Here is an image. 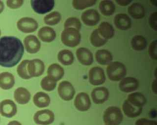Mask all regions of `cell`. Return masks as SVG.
I'll return each instance as SVG.
<instances>
[{"mask_svg":"<svg viewBox=\"0 0 157 125\" xmlns=\"http://www.w3.org/2000/svg\"><path fill=\"white\" fill-rule=\"evenodd\" d=\"M24 54L21 40L13 36L0 38V66L11 68L17 65Z\"/></svg>","mask_w":157,"mask_h":125,"instance_id":"1","label":"cell"},{"mask_svg":"<svg viewBox=\"0 0 157 125\" xmlns=\"http://www.w3.org/2000/svg\"><path fill=\"white\" fill-rule=\"evenodd\" d=\"M108 78L112 81H119L124 78L127 70L125 65L120 62L115 61L110 63L106 69Z\"/></svg>","mask_w":157,"mask_h":125,"instance_id":"2","label":"cell"},{"mask_svg":"<svg viewBox=\"0 0 157 125\" xmlns=\"http://www.w3.org/2000/svg\"><path fill=\"white\" fill-rule=\"evenodd\" d=\"M61 42L66 46L74 48L78 45L81 40L79 30L72 27L64 28L61 34Z\"/></svg>","mask_w":157,"mask_h":125,"instance_id":"3","label":"cell"},{"mask_svg":"<svg viewBox=\"0 0 157 125\" xmlns=\"http://www.w3.org/2000/svg\"><path fill=\"white\" fill-rule=\"evenodd\" d=\"M123 119L121 109L116 106L108 107L103 114V121L106 125H120Z\"/></svg>","mask_w":157,"mask_h":125,"instance_id":"4","label":"cell"},{"mask_svg":"<svg viewBox=\"0 0 157 125\" xmlns=\"http://www.w3.org/2000/svg\"><path fill=\"white\" fill-rule=\"evenodd\" d=\"M31 5L36 13L42 15L53 9L55 0H31Z\"/></svg>","mask_w":157,"mask_h":125,"instance_id":"5","label":"cell"},{"mask_svg":"<svg viewBox=\"0 0 157 125\" xmlns=\"http://www.w3.org/2000/svg\"><path fill=\"white\" fill-rule=\"evenodd\" d=\"M58 93L63 100L69 101L73 99L75 91L71 82L67 80H63L58 85Z\"/></svg>","mask_w":157,"mask_h":125,"instance_id":"6","label":"cell"},{"mask_svg":"<svg viewBox=\"0 0 157 125\" xmlns=\"http://www.w3.org/2000/svg\"><path fill=\"white\" fill-rule=\"evenodd\" d=\"M33 120L37 124L49 125L54 121L55 115L48 109L40 110L35 113Z\"/></svg>","mask_w":157,"mask_h":125,"instance_id":"7","label":"cell"},{"mask_svg":"<svg viewBox=\"0 0 157 125\" xmlns=\"http://www.w3.org/2000/svg\"><path fill=\"white\" fill-rule=\"evenodd\" d=\"M18 29L23 33H31L38 28V23L36 20L30 17H23L17 23Z\"/></svg>","mask_w":157,"mask_h":125,"instance_id":"8","label":"cell"},{"mask_svg":"<svg viewBox=\"0 0 157 125\" xmlns=\"http://www.w3.org/2000/svg\"><path fill=\"white\" fill-rule=\"evenodd\" d=\"M45 70L44 63L39 59H34L28 61L27 65L28 73L31 77L41 76Z\"/></svg>","mask_w":157,"mask_h":125,"instance_id":"9","label":"cell"},{"mask_svg":"<svg viewBox=\"0 0 157 125\" xmlns=\"http://www.w3.org/2000/svg\"><path fill=\"white\" fill-rule=\"evenodd\" d=\"M89 82L93 85H99L105 81V75L104 70L99 66L92 67L88 73Z\"/></svg>","mask_w":157,"mask_h":125,"instance_id":"10","label":"cell"},{"mask_svg":"<svg viewBox=\"0 0 157 125\" xmlns=\"http://www.w3.org/2000/svg\"><path fill=\"white\" fill-rule=\"evenodd\" d=\"M74 104L77 110L80 112H85L91 107V100L89 95L85 92H80L75 98Z\"/></svg>","mask_w":157,"mask_h":125,"instance_id":"11","label":"cell"},{"mask_svg":"<svg viewBox=\"0 0 157 125\" xmlns=\"http://www.w3.org/2000/svg\"><path fill=\"white\" fill-rule=\"evenodd\" d=\"M83 23L88 26H96L100 21V15L98 12L93 9L84 11L81 15Z\"/></svg>","mask_w":157,"mask_h":125,"instance_id":"12","label":"cell"},{"mask_svg":"<svg viewBox=\"0 0 157 125\" xmlns=\"http://www.w3.org/2000/svg\"><path fill=\"white\" fill-rule=\"evenodd\" d=\"M17 107L10 99H4L0 102V114L6 118H11L16 115Z\"/></svg>","mask_w":157,"mask_h":125,"instance_id":"13","label":"cell"},{"mask_svg":"<svg viewBox=\"0 0 157 125\" xmlns=\"http://www.w3.org/2000/svg\"><path fill=\"white\" fill-rule=\"evenodd\" d=\"M93 102L96 104H101L108 100L109 97V90L104 87L94 88L91 93Z\"/></svg>","mask_w":157,"mask_h":125,"instance_id":"14","label":"cell"},{"mask_svg":"<svg viewBox=\"0 0 157 125\" xmlns=\"http://www.w3.org/2000/svg\"><path fill=\"white\" fill-rule=\"evenodd\" d=\"M139 86L138 80L133 77H126L123 78L120 84V90L124 93H131L136 90Z\"/></svg>","mask_w":157,"mask_h":125,"instance_id":"15","label":"cell"},{"mask_svg":"<svg viewBox=\"0 0 157 125\" xmlns=\"http://www.w3.org/2000/svg\"><path fill=\"white\" fill-rule=\"evenodd\" d=\"M23 42L26 51L29 54L37 53L40 49V42L37 37L34 35H27Z\"/></svg>","mask_w":157,"mask_h":125,"instance_id":"16","label":"cell"},{"mask_svg":"<svg viewBox=\"0 0 157 125\" xmlns=\"http://www.w3.org/2000/svg\"><path fill=\"white\" fill-rule=\"evenodd\" d=\"M75 54L79 62L85 66L91 65L93 62V55L91 51L84 47H80L76 50Z\"/></svg>","mask_w":157,"mask_h":125,"instance_id":"17","label":"cell"},{"mask_svg":"<svg viewBox=\"0 0 157 125\" xmlns=\"http://www.w3.org/2000/svg\"><path fill=\"white\" fill-rule=\"evenodd\" d=\"M115 27L121 30H126L131 27V20L126 13H118L114 17Z\"/></svg>","mask_w":157,"mask_h":125,"instance_id":"18","label":"cell"},{"mask_svg":"<svg viewBox=\"0 0 157 125\" xmlns=\"http://www.w3.org/2000/svg\"><path fill=\"white\" fill-rule=\"evenodd\" d=\"M39 38L45 43H50L55 40L56 34L54 29L49 26L41 27L37 32Z\"/></svg>","mask_w":157,"mask_h":125,"instance_id":"19","label":"cell"},{"mask_svg":"<svg viewBox=\"0 0 157 125\" xmlns=\"http://www.w3.org/2000/svg\"><path fill=\"white\" fill-rule=\"evenodd\" d=\"M13 98L18 104L24 105L29 101L31 99V94L26 88L20 87L14 91Z\"/></svg>","mask_w":157,"mask_h":125,"instance_id":"20","label":"cell"},{"mask_svg":"<svg viewBox=\"0 0 157 125\" xmlns=\"http://www.w3.org/2000/svg\"><path fill=\"white\" fill-rule=\"evenodd\" d=\"M47 76L55 81H58L63 78L64 75L63 68L58 63L51 64L47 69Z\"/></svg>","mask_w":157,"mask_h":125,"instance_id":"21","label":"cell"},{"mask_svg":"<svg viewBox=\"0 0 157 125\" xmlns=\"http://www.w3.org/2000/svg\"><path fill=\"white\" fill-rule=\"evenodd\" d=\"M33 101L36 107L39 108H44L50 105V98L47 93L42 91H38L34 95Z\"/></svg>","mask_w":157,"mask_h":125,"instance_id":"22","label":"cell"},{"mask_svg":"<svg viewBox=\"0 0 157 125\" xmlns=\"http://www.w3.org/2000/svg\"><path fill=\"white\" fill-rule=\"evenodd\" d=\"M96 62L102 65H108L112 62L113 56L112 53L107 49H99L95 53Z\"/></svg>","mask_w":157,"mask_h":125,"instance_id":"23","label":"cell"},{"mask_svg":"<svg viewBox=\"0 0 157 125\" xmlns=\"http://www.w3.org/2000/svg\"><path fill=\"white\" fill-rule=\"evenodd\" d=\"M15 84L13 75L9 72L0 73V88L3 90H9Z\"/></svg>","mask_w":157,"mask_h":125,"instance_id":"24","label":"cell"},{"mask_svg":"<svg viewBox=\"0 0 157 125\" xmlns=\"http://www.w3.org/2000/svg\"><path fill=\"white\" fill-rule=\"evenodd\" d=\"M123 112L126 116L129 118H136L140 115L142 107H137L131 104L126 99L122 105Z\"/></svg>","mask_w":157,"mask_h":125,"instance_id":"25","label":"cell"},{"mask_svg":"<svg viewBox=\"0 0 157 125\" xmlns=\"http://www.w3.org/2000/svg\"><path fill=\"white\" fill-rule=\"evenodd\" d=\"M129 15L134 19L140 20L145 16V9L144 6L138 2L132 3L128 8Z\"/></svg>","mask_w":157,"mask_h":125,"instance_id":"26","label":"cell"},{"mask_svg":"<svg viewBox=\"0 0 157 125\" xmlns=\"http://www.w3.org/2000/svg\"><path fill=\"white\" fill-rule=\"evenodd\" d=\"M126 100L131 104L137 107H142L147 102L146 98L140 92H134L129 94Z\"/></svg>","mask_w":157,"mask_h":125,"instance_id":"27","label":"cell"},{"mask_svg":"<svg viewBox=\"0 0 157 125\" xmlns=\"http://www.w3.org/2000/svg\"><path fill=\"white\" fill-rule=\"evenodd\" d=\"M98 30L100 35L106 40L113 38L115 34V30L112 25L106 21L101 23Z\"/></svg>","mask_w":157,"mask_h":125,"instance_id":"28","label":"cell"},{"mask_svg":"<svg viewBox=\"0 0 157 125\" xmlns=\"http://www.w3.org/2000/svg\"><path fill=\"white\" fill-rule=\"evenodd\" d=\"M59 62L65 66L71 65L74 61V56L73 53L68 49L61 50L57 55Z\"/></svg>","mask_w":157,"mask_h":125,"instance_id":"29","label":"cell"},{"mask_svg":"<svg viewBox=\"0 0 157 125\" xmlns=\"http://www.w3.org/2000/svg\"><path fill=\"white\" fill-rule=\"evenodd\" d=\"M99 9L103 15L109 16L114 13L115 5L110 0H102L99 4Z\"/></svg>","mask_w":157,"mask_h":125,"instance_id":"30","label":"cell"},{"mask_svg":"<svg viewBox=\"0 0 157 125\" xmlns=\"http://www.w3.org/2000/svg\"><path fill=\"white\" fill-rule=\"evenodd\" d=\"M131 45L132 48L137 51L144 50L147 45V41L144 37L140 35H134L131 40Z\"/></svg>","mask_w":157,"mask_h":125,"instance_id":"31","label":"cell"},{"mask_svg":"<svg viewBox=\"0 0 157 125\" xmlns=\"http://www.w3.org/2000/svg\"><path fill=\"white\" fill-rule=\"evenodd\" d=\"M90 42L91 45L96 48L101 47L103 45H104L107 41V40L104 38L99 33L98 29H94L91 34L90 35Z\"/></svg>","mask_w":157,"mask_h":125,"instance_id":"32","label":"cell"},{"mask_svg":"<svg viewBox=\"0 0 157 125\" xmlns=\"http://www.w3.org/2000/svg\"><path fill=\"white\" fill-rule=\"evenodd\" d=\"M61 20V15L59 12L57 11H53L44 18V22L45 24L48 26H55L58 24Z\"/></svg>","mask_w":157,"mask_h":125,"instance_id":"33","label":"cell"},{"mask_svg":"<svg viewBox=\"0 0 157 125\" xmlns=\"http://www.w3.org/2000/svg\"><path fill=\"white\" fill-rule=\"evenodd\" d=\"M97 0H72V7L78 10H82L94 5Z\"/></svg>","mask_w":157,"mask_h":125,"instance_id":"34","label":"cell"},{"mask_svg":"<svg viewBox=\"0 0 157 125\" xmlns=\"http://www.w3.org/2000/svg\"><path fill=\"white\" fill-rule=\"evenodd\" d=\"M56 81L47 76L44 77L41 80L40 87L43 90L47 91H51L56 88Z\"/></svg>","mask_w":157,"mask_h":125,"instance_id":"35","label":"cell"},{"mask_svg":"<svg viewBox=\"0 0 157 125\" xmlns=\"http://www.w3.org/2000/svg\"><path fill=\"white\" fill-rule=\"evenodd\" d=\"M29 60H23L17 66V74H18V76L23 79H29L30 78H31L28 73V70H27V65L28 63Z\"/></svg>","mask_w":157,"mask_h":125,"instance_id":"36","label":"cell"},{"mask_svg":"<svg viewBox=\"0 0 157 125\" xmlns=\"http://www.w3.org/2000/svg\"><path fill=\"white\" fill-rule=\"evenodd\" d=\"M82 24L78 18L76 17H69L67 18L64 22V28L72 27L78 30H80L81 29Z\"/></svg>","mask_w":157,"mask_h":125,"instance_id":"37","label":"cell"},{"mask_svg":"<svg viewBox=\"0 0 157 125\" xmlns=\"http://www.w3.org/2000/svg\"><path fill=\"white\" fill-rule=\"evenodd\" d=\"M156 45H157V41L156 40H154L152 42H151L148 47V54L150 57L155 60H157Z\"/></svg>","mask_w":157,"mask_h":125,"instance_id":"38","label":"cell"},{"mask_svg":"<svg viewBox=\"0 0 157 125\" xmlns=\"http://www.w3.org/2000/svg\"><path fill=\"white\" fill-rule=\"evenodd\" d=\"M6 4L10 9H17L22 6L23 4V0H7Z\"/></svg>","mask_w":157,"mask_h":125,"instance_id":"39","label":"cell"},{"mask_svg":"<svg viewBox=\"0 0 157 125\" xmlns=\"http://www.w3.org/2000/svg\"><path fill=\"white\" fill-rule=\"evenodd\" d=\"M157 12H153L149 16L148 18V23L151 29H153L155 31L157 30Z\"/></svg>","mask_w":157,"mask_h":125,"instance_id":"40","label":"cell"},{"mask_svg":"<svg viewBox=\"0 0 157 125\" xmlns=\"http://www.w3.org/2000/svg\"><path fill=\"white\" fill-rule=\"evenodd\" d=\"M135 125H157V123L156 121L142 118L138 119L135 122Z\"/></svg>","mask_w":157,"mask_h":125,"instance_id":"41","label":"cell"},{"mask_svg":"<svg viewBox=\"0 0 157 125\" xmlns=\"http://www.w3.org/2000/svg\"><path fill=\"white\" fill-rule=\"evenodd\" d=\"M115 2L120 6H127L129 5L132 0H115Z\"/></svg>","mask_w":157,"mask_h":125,"instance_id":"42","label":"cell"},{"mask_svg":"<svg viewBox=\"0 0 157 125\" xmlns=\"http://www.w3.org/2000/svg\"><path fill=\"white\" fill-rule=\"evenodd\" d=\"M151 88L153 91L155 93V94H156V80H154L152 82L151 85Z\"/></svg>","mask_w":157,"mask_h":125,"instance_id":"43","label":"cell"},{"mask_svg":"<svg viewBox=\"0 0 157 125\" xmlns=\"http://www.w3.org/2000/svg\"><path fill=\"white\" fill-rule=\"evenodd\" d=\"M7 125H21V124L20 122L17 121L13 120V121H10V122L7 124Z\"/></svg>","mask_w":157,"mask_h":125,"instance_id":"44","label":"cell"},{"mask_svg":"<svg viewBox=\"0 0 157 125\" xmlns=\"http://www.w3.org/2000/svg\"><path fill=\"white\" fill-rule=\"evenodd\" d=\"M4 3L2 1H1L0 0V14L2 12V11L4 10Z\"/></svg>","mask_w":157,"mask_h":125,"instance_id":"45","label":"cell"},{"mask_svg":"<svg viewBox=\"0 0 157 125\" xmlns=\"http://www.w3.org/2000/svg\"><path fill=\"white\" fill-rule=\"evenodd\" d=\"M150 2L151 4H153L154 6H156L157 5V0H150Z\"/></svg>","mask_w":157,"mask_h":125,"instance_id":"46","label":"cell"},{"mask_svg":"<svg viewBox=\"0 0 157 125\" xmlns=\"http://www.w3.org/2000/svg\"><path fill=\"white\" fill-rule=\"evenodd\" d=\"M1 30H0V35H1Z\"/></svg>","mask_w":157,"mask_h":125,"instance_id":"47","label":"cell"}]
</instances>
